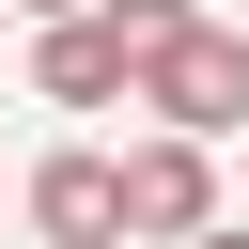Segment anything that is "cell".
<instances>
[{
    "instance_id": "1",
    "label": "cell",
    "mask_w": 249,
    "mask_h": 249,
    "mask_svg": "<svg viewBox=\"0 0 249 249\" xmlns=\"http://www.w3.org/2000/svg\"><path fill=\"white\" fill-rule=\"evenodd\" d=\"M124 93H140L171 140H233V124H249V31H233V16H187L171 47L124 62Z\"/></svg>"
},
{
    "instance_id": "2",
    "label": "cell",
    "mask_w": 249,
    "mask_h": 249,
    "mask_svg": "<svg viewBox=\"0 0 249 249\" xmlns=\"http://www.w3.org/2000/svg\"><path fill=\"white\" fill-rule=\"evenodd\" d=\"M109 171H124V233H156V249H187V233L218 218V140H171V124H156V140L109 156Z\"/></svg>"
},
{
    "instance_id": "3",
    "label": "cell",
    "mask_w": 249,
    "mask_h": 249,
    "mask_svg": "<svg viewBox=\"0 0 249 249\" xmlns=\"http://www.w3.org/2000/svg\"><path fill=\"white\" fill-rule=\"evenodd\" d=\"M31 93H47V109H124V31H109V0H78V16L31 31Z\"/></svg>"
},
{
    "instance_id": "4",
    "label": "cell",
    "mask_w": 249,
    "mask_h": 249,
    "mask_svg": "<svg viewBox=\"0 0 249 249\" xmlns=\"http://www.w3.org/2000/svg\"><path fill=\"white\" fill-rule=\"evenodd\" d=\"M31 233L47 249H124V171L109 156H47L31 171Z\"/></svg>"
},
{
    "instance_id": "5",
    "label": "cell",
    "mask_w": 249,
    "mask_h": 249,
    "mask_svg": "<svg viewBox=\"0 0 249 249\" xmlns=\"http://www.w3.org/2000/svg\"><path fill=\"white\" fill-rule=\"evenodd\" d=\"M187 16H202V0H109V31H124V62H140V47H171Z\"/></svg>"
},
{
    "instance_id": "6",
    "label": "cell",
    "mask_w": 249,
    "mask_h": 249,
    "mask_svg": "<svg viewBox=\"0 0 249 249\" xmlns=\"http://www.w3.org/2000/svg\"><path fill=\"white\" fill-rule=\"evenodd\" d=\"M187 249H249V233H233V218H202V233H187Z\"/></svg>"
},
{
    "instance_id": "7",
    "label": "cell",
    "mask_w": 249,
    "mask_h": 249,
    "mask_svg": "<svg viewBox=\"0 0 249 249\" xmlns=\"http://www.w3.org/2000/svg\"><path fill=\"white\" fill-rule=\"evenodd\" d=\"M0 16H78V0H0Z\"/></svg>"
}]
</instances>
